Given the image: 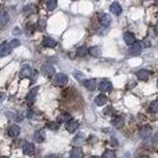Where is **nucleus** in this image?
<instances>
[{
    "instance_id": "obj_17",
    "label": "nucleus",
    "mask_w": 158,
    "mask_h": 158,
    "mask_svg": "<svg viewBox=\"0 0 158 158\" xmlns=\"http://www.w3.org/2000/svg\"><path fill=\"white\" fill-rule=\"evenodd\" d=\"M100 24H101L104 27H108V26L111 24V17H110L108 14L100 15Z\"/></svg>"
},
{
    "instance_id": "obj_22",
    "label": "nucleus",
    "mask_w": 158,
    "mask_h": 158,
    "mask_svg": "<svg viewBox=\"0 0 158 158\" xmlns=\"http://www.w3.org/2000/svg\"><path fill=\"white\" fill-rule=\"evenodd\" d=\"M140 136L142 138H148L151 136V129L147 127V126H146V127H142L141 131H140Z\"/></svg>"
},
{
    "instance_id": "obj_28",
    "label": "nucleus",
    "mask_w": 158,
    "mask_h": 158,
    "mask_svg": "<svg viewBox=\"0 0 158 158\" xmlns=\"http://www.w3.org/2000/svg\"><path fill=\"white\" fill-rule=\"evenodd\" d=\"M47 127L53 131H57L59 129V125H58V122H47Z\"/></svg>"
},
{
    "instance_id": "obj_4",
    "label": "nucleus",
    "mask_w": 158,
    "mask_h": 158,
    "mask_svg": "<svg viewBox=\"0 0 158 158\" xmlns=\"http://www.w3.org/2000/svg\"><path fill=\"white\" fill-rule=\"evenodd\" d=\"M129 52H130V54H132V56H138V54L142 52V47H141V45H140L138 42H135L134 45L130 46Z\"/></svg>"
},
{
    "instance_id": "obj_5",
    "label": "nucleus",
    "mask_w": 158,
    "mask_h": 158,
    "mask_svg": "<svg viewBox=\"0 0 158 158\" xmlns=\"http://www.w3.org/2000/svg\"><path fill=\"white\" fill-rule=\"evenodd\" d=\"M41 73L45 75V77H52L54 74V68L51 66V64H45L42 66L41 68Z\"/></svg>"
},
{
    "instance_id": "obj_12",
    "label": "nucleus",
    "mask_w": 158,
    "mask_h": 158,
    "mask_svg": "<svg viewBox=\"0 0 158 158\" xmlns=\"http://www.w3.org/2000/svg\"><path fill=\"white\" fill-rule=\"evenodd\" d=\"M37 91H39V88H32L30 90V93L27 94V97H26V100L28 103H34L35 99H36V95H37Z\"/></svg>"
},
{
    "instance_id": "obj_21",
    "label": "nucleus",
    "mask_w": 158,
    "mask_h": 158,
    "mask_svg": "<svg viewBox=\"0 0 158 158\" xmlns=\"http://www.w3.org/2000/svg\"><path fill=\"white\" fill-rule=\"evenodd\" d=\"M71 157L72 158H82L83 157V151L80 148H73L72 152H71Z\"/></svg>"
},
{
    "instance_id": "obj_23",
    "label": "nucleus",
    "mask_w": 158,
    "mask_h": 158,
    "mask_svg": "<svg viewBox=\"0 0 158 158\" xmlns=\"http://www.w3.org/2000/svg\"><path fill=\"white\" fill-rule=\"evenodd\" d=\"M69 120H72V116L69 114H61L58 116V122H68Z\"/></svg>"
},
{
    "instance_id": "obj_13",
    "label": "nucleus",
    "mask_w": 158,
    "mask_h": 158,
    "mask_svg": "<svg viewBox=\"0 0 158 158\" xmlns=\"http://www.w3.org/2000/svg\"><path fill=\"white\" fill-rule=\"evenodd\" d=\"M42 45H43L45 47L53 48V47H56V46H57V42H56V40H53L52 37H45V39H43V41H42Z\"/></svg>"
},
{
    "instance_id": "obj_6",
    "label": "nucleus",
    "mask_w": 158,
    "mask_h": 158,
    "mask_svg": "<svg viewBox=\"0 0 158 158\" xmlns=\"http://www.w3.org/2000/svg\"><path fill=\"white\" fill-rule=\"evenodd\" d=\"M22 151H24V153H25L26 156H32V154L35 153V146H34V143L26 142V143L24 145V147H22Z\"/></svg>"
},
{
    "instance_id": "obj_37",
    "label": "nucleus",
    "mask_w": 158,
    "mask_h": 158,
    "mask_svg": "<svg viewBox=\"0 0 158 158\" xmlns=\"http://www.w3.org/2000/svg\"><path fill=\"white\" fill-rule=\"evenodd\" d=\"M4 99H5V94L4 93H0V103H2Z\"/></svg>"
},
{
    "instance_id": "obj_16",
    "label": "nucleus",
    "mask_w": 158,
    "mask_h": 158,
    "mask_svg": "<svg viewBox=\"0 0 158 158\" xmlns=\"http://www.w3.org/2000/svg\"><path fill=\"white\" fill-rule=\"evenodd\" d=\"M110 11L112 14H115V15H120L122 13V8H121V5L119 3H112L110 5Z\"/></svg>"
},
{
    "instance_id": "obj_18",
    "label": "nucleus",
    "mask_w": 158,
    "mask_h": 158,
    "mask_svg": "<svg viewBox=\"0 0 158 158\" xmlns=\"http://www.w3.org/2000/svg\"><path fill=\"white\" fill-rule=\"evenodd\" d=\"M34 137H35V141H36V142H43V141H45V138H46L45 131H42V130L36 131V132H35V135H34Z\"/></svg>"
},
{
    "instance_id": "obj_36",
    "label": "nucleus",
    "mask_w": 158,
    "mask_h": 158,
    "mask_svg": "<svg viewBox=\"0 0 158 158\" xmlns=\"http://www.w3.org/2000/svg\"><path fill=\"white\" fill-rule=\"evenodd\" d=\"M104 112H105V115H111V114H114V108L109 106V108H106V110Z\"/></svg>"
},
{
    "instance_id": "obj_10",
    "label": "nucleus",
    "mask_w": 158,
    "mask_h": 158,
    "mask_svg": "<svg viewBox=\"0 0 158 158\" xmlns=\"http://www.w3.org/2000/svg\"><path fill=\"white\" fill-rule=\"evenodd\" d=\"M8 134H9V136L10 137H17L19 135H20V127L17 125H13V126H10L9 127V130H8Z\"/></svg>"
},
{
    "instance_id": "obj_29",
    "label": "nucleus",
    "mask_w": 158,
    "mask_h": 158,
    "mask_svg": "<svg viewBox=\"0 0 158 158\" xmlns=\"http://www.w3.org/2000/svg\"><path fill=\"white\" fill-rule=\"evenodd\" d=\"M116 154H115V152L114 151H105L104 153H103V157H105V158H114Z\"/></svg>"
},
{
    "instance_id": "obj_30",
    "label": "nucleus",
    "mask_w": 158,
    "mask_h": 158,
    "mask_svg": "<svg viewBox=\"0 0 158 158\" xmlns=\"http://www.w3.org/2000/svg\"><path fill=\"white\" fill-rule=\"evenodd\" d=\"M73 75H74V77H75V79H77V80H79V82H82V80L84 79L83 73H82V72H78V71H75V72L73 73Z\"/></svg>"
},
{
    "instance_id": "obj_2",
    "label": "nucleus",
    "mask_w": 158,
    "mask_h": 158,
    "mask_svg": "<svg viewBox=\"0 0 158 158\" xmlns=\"http://www.w3.org/2000/svg\"><path fill=\"white\" fill-rule=\"evenodd\" d=\"M20 77H21V78H34V77H35V71L31 68L30 66H24V67L21 68Z\"/></svg>"
},
{
    "instance_id": "obj_32",
    "label": "nucleus",
    "mask_w": 158,
    "mask_h": 158,
    "mask_svg": "<svg viewBox=\"0 0 158 158\" xmlns=\"http://www.w3.org/2000/svg\"><path fill=\"white\" fill-rule=\"evenodd\" d=\"M9 45H10V48L13 50V48H15V47L20 46V41H19V40H11V41L9 42Z\"/></svg>"
},
{
    "instance_id": "obj_41",
    "label": "nucleus",
    "mask_w": 158,
    "mask_h": 158,
    "mask_svg": "<svg viewBox=\"0 0 158 158\" xmlns=\"http://www.w3.org/2000/svg\"><path fill=\"white\" fill-rule=\"evenodd\" d=\"M154 4H156L157 6H158V0H154Z\"/></svg>"
},
{
    "instance_id": "obj_7",
    "label": "nucleus",
    "mask_w": 158,
    "mask_h": 158,
    "mask_svg": "<svg viewBox=\"0 0 158 158\" xmlns=\"http://www.w3.org/2000/svg\"><path fill=\"white\" fill-rule=\"evenodd\" d=\"M123 41H125V43H126V45H129V46L134 45V43L136 42L135 35H134V34H131V32H125V34H123Z\"/></svg>"
},
{
    "instance_id": "obj_26",
    "label": "nucleus",
    "mask_w": 158,
    "mask_h": 158,
    "mask_svg": "<svg viewBox=\"0 0 158 158\" xmlns=\"http://www.w3.org/2000/svg\"><path fill=\"white\" fill-rule=\"evenodd\" d=\"M149 111L151 112H158V100H154L149 104Z\"/></svg>"
},
{
    "instance_id": "obj_19",
    "label": "nucleus",
    "mask_w": 158,
    "mask_h": 158,
    "mask_svg": "<svg viewBox=\"0 0 158 158\" xmlns=\"http://www.w3.org/2000/svg\"><path fill=\"white\" fill-rule=\"evenodd\" d=\"M106 103H108V98L104 95V94H100V95H98V97L95 98V104L99 105V106L105 105Z\"/></svg>"
},
{
    "instance_id": "obj_3",
    "label": "nucleus",
    "mask_w": 158,
    "mask_h": 158,
    "mask_svg": "<svg viewBox=\"0 0 158 158\" xmlns=\"http://www.w3.org/2000/svg\"><path fill=\"white\" fill-rule=\"evenodd\" d=\"M112 89V84L109 82V80H101L100 83H99V90L100 91H103V93H108V91H110Z\"/></svg>"
},
{
    "instance_id": "obj_38",
    "label": "nucleus",
    "mask_w": 158,
    "mask_h": 158,
    "mask_svg": "<svg viewBox=\"0 0 158 158\" xmlns=\"http://www.w3.org/2000/svg\"><path fill=\"white\" fill-rule=\"evenodd\" d=\"M19 30H20V28H17V27H16V28H15V30H14V34H15V35H16V34H19V32H20V31H19Z\"/></svg>"
},
{
    "instance_id": "obj_20",
    "label": "nucleus",
    "mask_w": 158,
    "mask_h": 158,
    "mask_svg": "<svg viewBox=\"0 0 158 158\" xmlns=\"http://www.w3.org/2000/svg\"><path fill=\"white\" fill-rule=\"evenodd\" d=\"M89 53L93 56V57H100L101 56V48L95 46V47H91L89 48Z\"/></svg>"
},
{
    "instance_id": "obj_39",
    "label": "nucleus",
    "mask_w": 158,
    "mask_h": 158,
    "mask_svg": "<svg viewBox=\"0 0 158 158\" xmlns=\"http://www.w3.org/2000/svg\"><path fill=\"white\" fill-rule=\"evenodd\" d=\"M154 141H156L157 143H158V135H156V140H154Z\"/></svg>"
},
{
    "instance_id": "obj_8",
    "label": "nucleus",
    "mask_w": 158,
    "mask_h": 158,
    "mask_svg": "<svg viewBox=\"0 0 158 158\" xmlns=\"http://www.w3.org/2000/svg\"><path fill=\"white\" fill-rule=\"evenodd\" d=\"M10 51H11V48H10L9 42H4V43L0 45V57L8 56V54L10 53Z\"/></svg>"
},
{
    "instance_id": "obj_9",
    "label": "nucleus",
    "mask_w": 158,
    "mask_h": 158,
    "mask_svg": "<svg viewBox=\"0 0 158 158\" xmlns=\"http://www.w3.org/2000/svg\"><path fill=\"white\" fill-rule=\"evenodd\" d=\"M136 77H137V79H140L142 82H146V80L149 79V72L147 69H141L136 73Z\"/></svg>"
},
{
    "instance_id": "obj_34",
    "label": "nucleus",
    "mask_w": 158,
    "mask_h": 158,
    "mask_svg": "<svg viewBox=\"0 0 158 158\" xmlns=\"http://www.w3.org/2000/svg\"><path fill=\"white\" fill-rule=\"evenodd\" d=\"M82 142H83V135H82V134H79V135L75 137L74 143H75V145H78V143H82Z\"/></svg>"
},
{
    "instance_id": "obj_27",
    "label": "nucleus",
    "mask_w": 158,
    "mask_h": 158,
    "mask_svg": "<svg viewBox=\"0 0 158 158\" xmlns=\"http://www.w3.org/2000/svg\"><path fill=\"white\" fill-rule=\"evenodd\" d=\"M8 20H9L8 14H5L4 11L0 13V25H5V24L8 22Z\"/></svg>"
},
{
    "instance_id": "obj_33",
    "label": "nucleus",
    "mask_w": 158,
    "mask_h": 158,
    "mask_svg": "<svg viewBox=\"0 0 158 158\" xmlns=\"http://www.w3.org/2000/svg\"><path fill=\"white\" fill-rule=\"evenodd\" d=\"M37 27H39L40 31H43L45 27H46V21H45V20H40L39 24H37Z\"/></svg>"
},
{
    "instance_id": "obj_25",
    "label": "nucleus",
    "mask_w": 158,
    "mask_h": 158,
    "mask_svg": "<svg viewBox=\"0 0 158 158\" xmlns=\"http://www.w3.org/2000/svg\"><path fill=\"white\" fill-rule=\"evenodd\" d=\"M88 52H89V50H88L85 46H82V47H79V48L77 50V56H78V57H84Z\"/></svg>"
},
{
    "instance_id": "obj_14",
    "label": "nucleus",
    "mask_w": 158,
    "mask_h": 158,
    "mask_svg": "<svg viewBox=\"0 0 158 158\" xmlns=\"http://www.w3.org/2000/svg\"><path fill=\"white\" fill-rule=\"evenodd\" d=\"M125 123V117L123 116H116L114 120H112V125L115 126L116 129H121Z\"/></svg>"
},
{
    "instance_id": "obj_15",
    "label": "nucleus",
    "mask_w": 158,
    "mask_h": 158,
    "mask_svg": "<svg viewBox=\"0 0 158 158\" xmlns=\"http://www.w3.org/2000/svg\"><path fill=\"white\" fill-rule=\"evenodd\" d=\"M84 85H85V88L88 90L93 91V90H95V88H97V80L95 79H88V80L84 82Z\"/></svg>"
},
{
    "instance_id": "obj_40",
    "label": "nucleus",
    "mask_w": 158,
    "mask_h": 158,
    "mask_svg": "<svg viewBox=\"0 0 158 158\" xmlns=\"http://www.w3.org/2000/svg\"><path fill=\"white\" fill-rule=\"evenodd\" d=\"M0 13H3V5H0Z\"/></svg>"
},
{
    "instance_id": "obj_11",
    "label": "nucleus",
    "mask_w": 158,
    "mask_h": 158,
    "mask_svg": "<svg viewBox=\"0 0 158 158\" xmlns=\"http://www.w3.org/2000/svg\"><path fill=\"white\" fill-rule=\"evenodd\" d=\"M78 127H79V123L75 120H69L67 122V130H68V132H75Z\"/></svg>"
},
{
    "instance_id": "obj_35",
    "label": "nucleus",
    "mask_w": 158,
    "mask_h": 158,
    "mask_svg": "<svg viewBox=\"0 0 158 158\" xmlns=\"http://www.w3.org/2000/svg\"><path fill=\"white\" fill-rule=\"evenodd\" d=\"M31 9H34V6H32V5H30V6H26V8L24 9V10H25L24 13H25L26 15H28V14H31V13H32V10H31Z\"/></svg>"
},
{
    "instance_id": "obj_31",
    "label": "nucleus",
    "mask_w": 158,
    "mask_h": 158,
    "mask_svg": "<svg viewBox=\"0 0 158 158\" xmlns=\"http://www.w3.org/2000/svg\"><path fill=\"white\" fill-rule=\"evenodd\" d=\"M34 28H35L34 25H27V26H26V35H27V36H28V35H32V34H34Z\"/></svg>"
},
{
    "instance_id": "obj_1",
    "label": "nucleus",
    "mask_w": 158,
    "mask_h": 158,
    "mask_svg": "<svg viewBox=\"0 0 158 158\" xmlns=\"http://www.w3.org/2000/svg\"><path fill=\"white\" fill-rule=\"evenodd\" d=\"M68 83V77L64 73H58L53 77V84L57 86H63Z\"/></svg>"
},
{
    "instance_id": "obj_24",
    "label": "nucleus",
    "mask_w": 158,
    "mask_h": 158,
    "mask_svg": "<svg viewBox=\"0 0 158 158\" xmlns=\"http://www.w3.org/2000/svg\"><path fill=\"white\" fill-rule=\"evenodd\" d=\"M57 8V0H47V10L53 11Z\"/></svg>"
}]
</instances>
